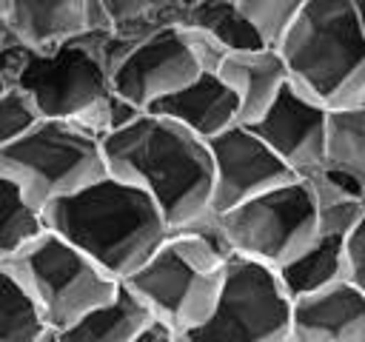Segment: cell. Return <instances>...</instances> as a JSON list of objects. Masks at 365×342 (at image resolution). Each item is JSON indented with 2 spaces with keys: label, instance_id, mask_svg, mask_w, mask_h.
I'll return each mask as SVG.
<instances>
[{
  "label": "cell",
  "instance_id": "cell-2",
  "mask_svg": "<svg viewBox=\"0 0 365 342\" xmlns=\"http://www.w3.org/2000/svg\"><path fill=\"white\" fill-rule=\"evenodd\" d=\"M43 222L117 282L134 276L171 234L154 200L111 174L43 208Z\"/></svg>",
  "mask_w": 365,
  "mask_h": 342
},
{
  "label": "cell",
  "instance_id": "cell-4",
  "mask_svg": "<svg viewBox=\"0 0 365 342\" xmlns=\"http://www.w3.org/2000/svg\"><path fill=\"white\" fill-rule=\"evenodd\" d=\"M288 80L328 111L365 100V26L356 0H305L277 48Z\"/></svg>",
  "mask_w": 365,
  "mask_h": 342
},
{
  "label": "cell",
  "instance_id": "cell-14",
  "mask_svg": "<svg viewBox=\"0 0 365 342\" xmlns=\"http://www.w3.org/2000/svg\"><path fill=\"white\" fill-rule=\"evenodd\" d=\"M148 114L177 123L202 142H211L228 128L240 125V103L217 71H202L191 86L165 97Z\"/></svg>",
  "mask_w": 365,
  "mask_h": 342
},
{
  "label": "cell",
  "instance_id": "cell-21",
  "mask_svg": "<svg viewBox=\"0 0 365 342\" xmlns=\"http://www.w3.org/2000/svg\"><path fill=\"white\" fill-rule=\"evenodd\" d=\"M325 168L365 188V105L331 111Z\"/></svg>",
  "mask_w": 365,
  "mask_h": 342
},
{
  "label": "cell",
  "instance_id": "cell-11",
  "mask_svg": "<svg viewBox=\"0 0 365 342\" xmlns=\"http://www.w3.org/2000/svg\"><path fill=\"white\" fill-rule=\"evenodd\" d=\"M214 162L211 214H228L242 202H251L274 188L299 180L251 125H234L208 142Z\"/></svg>",
  "mask_w": 365,
  "mask_h": 342
},
{
  "label": "cell",
  "instance_id": "cell-6",
  "mask_svg": "<svg viewBox=\"0 0 365 342\" xmlns=\"http://www.w3.org/2000/svg\"><path fill=\"white\" fill-rule=\"evenodd\" d=\"M0 171L43 211L108 177V162L103 137L94 131L77 123L40 120L26 137L0 151Z\"/></svg>",
  "mask_w": 365,
  "mask_h": 342
},
{
  "label": "cell",
  "instance_id": "cell-29",
  "mask_svg": "<svg viewBox=\"0 0 365 342\" xmlns=\"http://www.w3.org/2000/svg\"><path fill=\"white\" fill-rule=\"evenodd\" d=\"M362 105H365V100H362Z\"/></svg>",
  "mask_w": 365,
  "mask_h": 342
},
{
  "label": "cell",
  "instance_id": "cell-20",
  "mask_svg": "<svg viewBox=\"0 0 365 342\" xmlns=\"http://www.w3.org/2000/svg\"><path fill=\"white\" fill-rule=\"evenodd\" d=\"M314 197L319 237L345 239L365 219V188L348 177H339L328 168L305 180Z\"/></svg>",
  "mask_w": 365,
  "mask_h": 342
},
{
  "label": "cell",
  "instance_id": "cell-25",
  "mask_svg": "<svg viewBox=\"0 0 365 342\" xmlns=\"http://www.w3.org/2000/svg\"><path fill=\"white\" fill-rule=\"evenodd\" d=\"M43 117L20 88L0 91V151L26 137Z\"/></svg>",
  "mask_w": 365,
  "mask_h": 342
},
{
  "label": "cell",
  "instance_id": "cell-28",
  "mask_svg": "<svg viewBox=\"0 0 365 342\" xmlns=\"http://www.w3.org/2000/svg\"><path fill=\"white\" fill-rule=\"evenodd\" d=\"M356 11H359V17H362V26H365V0H356Z\"/></svg>",
  "mask_w": 365,
  "mask_h": 342
},
{
  "label": "cell",
  "instance_id": "cell-17",
  "mask_svg": "<svg viewBox=\"0 0 365 342\" xmlns=\"http://www.w3.org/2000/svg\"><path fill=\"white\" fill-rule=\"evenodd\" d=\"M182 28L200 34L208 40L217 51L222 54H237V51H257L265 48L259 37L254 34L251 23L240 11L237 0H200V3H185L182 9Z\"/></svg>",
  "mask_w": 365,
  "mask_h": 342
},
{
  "label": "cell",
  "instance_id": "cell-23",
  "mask_svg": "<svg viewBox=\"0 0 365 342\" xmlns=\"http://www.w3.org/2000/svg\"><path fill=\"white\" fill-rule=\"evenodd\" d=\"M48 325L26 285L0 265V342H40Z\"/></svg>",
  "mask_w": 365,
  "mask_h": 342
},
{
  "label": "cell",
  "instance_id": "cell-26",
  "mask_svg": "<svg viewBox=\"0 0 365 342\" xmlns=\"http://www.w3.org/2000/svg\"><path fill=\"white\" fill-rule=\"evenodd\" d=\"M345 262H348L345 282H351L365 296V219L345 237Z\"/></svg>",
  "mask_w": 365,
  "mask_h": 342
},
{
  "label": "cell",
  "instance_id": "cell-10",
  "mask_svg": "<svg viewBox=\"0 0 365 342\" xmlns=\"http://www.w3.org/2000/svg\"><path fill=\"white\" fill-rule=\"evenodd\" d=\"M200 74L202 66L185 31L180 26H168L131 46L114 63L111 88L117 97L148 114L157 103L191 86Z\"/></svg>",
  "mask_w": 365,
  "mask_h": 342
},
{
  "label": "cell",
  "instance_id": "cell-22",
  "mask_svg": "<svg viewBox=\"0 0 365 342\" xmlns=\"http://www.w3.org/2000/svg\"><path fill=\"white\" fill-rule=\"evenodd\" d=\"M43 234V211L34 208L20 185L0 171V265L11 262Z\"/></svg>",
  "mask_w": 365,
  "mask_h": 342
},
{
  "label": "cell",
  "instance_id": "cell-1",
  "mask_svg": "<svg viewBox=\"0 0 365 342\" xmlns=\"http://www.w3.org/2000/svg\"><path fill=\"white\" fill-rule=\"evenodd\" d=\"M108 174L145 191L171 231L200 225L211 214V148L177 123L143 114L103 140Z\"/></svg>",
  "mask_w": 365,
  "mask_h": 342
},
{
  "label": "cell",
  "instance_id": "cell-24",
  "mask_svg": "<svg viewBox=\"0 0 365 342\" xmlns=\"http://www.w3.org/2000/svg\"><path fill=\"white\" fill-rule=\"evenodd\" d=\"M240 11L251 23L254 34L265 48H279L288 37L291 26L297 23L305 0H237Z\"/></svg>",
  "mask_w": 365,
  "mask_h": 342
},
{
  "label": "cell",
  "instance_id": "cell-27",
  "mask_svg": "<svg viewBox=\"0 0 365 342\" xmlns=\"http://www.w3.org/2000/svg\"><path fill=\"white\" fill-rule=\"evenodd\" d=\"M134 342H180V336H177L171 328H165V325H160V322H151Z\"/></svg>",
  "mask_w": 365,
  "mask_h": 342
},
{
  "label": "cell",
  "instance_id": "cell-5",
  "mask_svg": "<svg viewBox=\"0 0 365 342\" xmlns=\"http://www.w3.org/2000/svg\"><path fill=\"white\" fill-rule=\"evenodd\" d=\"M43 120L77 123L97 137L111 131L114 88L108 71V31H94L54 51H31L17 86Z\"/></svg>",
  "mask_w": 365,
  "mask_h": 342
},
{
  "label": "cell",
  "instance_id": "cell-19",
  "mask_svg": "<svg viewBox=\"0 0 365 342\" xmlns=\"http://www.w3.org/2000/svg\"><path fill=\"white\" fill-rule=\"evenodd\" d=\"M348 276L345 262V239L339 237H319L302 256L288 262L282 271H277V279L282 291L291 296V302L322 294Z\"/></svg>",
  "mask_w": 365,
  "mask_h": 342
},
{
  "label": "cell",
  "instance_id": "cell-15",
  "mask_svg": "<svg viewBox=\"0 0 365 342\" xmlns=\"http://www.w3.org/2000/svg\"><path fill=\"white\" fill-rule=\"evenodd\" d=\"M291 342H365V296L339 282L294 302Z\"/></svg>",
  "mask_w": 365,
  "mask_h": 342
},
{
  "label": "cell",
  "instance_id": "cell-18",
  "mask_svg": "<svg viewBox=\"0 0 365 342\" xmlns=\"http://www.w3.org/2000/svg\"><path fill=\"white\" fill-rule=\"evenodd\" d=\"M151 322L154 316L148 314V308L125 285H120L111 302L86 314L80 322L63 331L60 339L63 342H134Z\"/></svg>",
  "mask_w": 365,
  "mask_h": 342
},
{
  "label": "cell",
  "instance_id": "cell-12",
  "mask_svg": "<svg viewBox=\"0 0 365 342\" xmlns=\"http://www.w3.org/2000/svg\"><path fill=\"white\" fill-rule=\"evenodd\" d=\"M328 117L331 111L325 105L288 83L251 128L299 180H308L325 168Z\"/></svg>",
  "mask_w": 365,
  "mask_h": 342
},
{
  "label": "cell",
  "instance_id": "cell-13",
  "mask_svg": "<svg viewBox=\"0 0 365 342\" xmlns=\"http://www.w3.org/2000/svg\"><path fill=\"white\" fill-rule=\"evenodd\" d=\"M0 20L23 48L46 54L94 31H111L103 0H11Z\"/></svg>",
  "mask_w": 365,
  "mask_h": 342
},
{
  "label": "cell",
  "instance_id": "cell-7",
  "mask_svg": "<svg viewBox=\"0 0 365 342\" xmlns=\"http://www.w3.org/2000/svg\"><path fill=\"white\" fill-rule=\"evenodd\" d=\"M6 268L26 285L48 331H68L94 308L114 299L123 282L108 276L83 251L46 231Z\"/></svg>",
  "mask_w": 365,
  "mask_h": 342
},
{
  "label": "cell",
  "instance_id": "cell-9",
  "mask_svg": "<svg viewBox=\"0 0 365 342\" xmlns=\"http://www.w3.org/2000/svg\"><path fill=\"white\" fill-rule=\"evenodd\" d=\"M294 302L274 271L231 256L214 314L180 342H291Z\"/></svg>",
  "mask_w": 365,
  "mask_h": 342
},
{
  "label": "cell",
  "instance_id": "cell-16",
  "mask_svg": "<svg viewBox=\"0 0 365 342\" xmlns=\"http://www.w3.org/2000/svg\"><path fill=\"white\" fill-rule=\"evenodd\" d=\"M217 74L240 103V125H254L291 83L288 68L274 48L225 54Z\"/></svg>",
  "mask_w": 365,
  "mask_h": 342
},
{
  "label": "cell",
  "instance_id": "cell-8",
  "mask_svg": "<svg viewBox=\"0 0 365 342\" xmlns=\"http://www.w3.org/2000/svg\"><path fill=\"white\" fill-rule=\"evenodd\" d=\"M231 256L268 271H282L319 239L314 197L305 180H294L217 217Z\"/></svg>",
  "mask_w": 365,
  "mask_h": 342
},
{
  "label": "cell",
  "instance_id": "cell-3",
  "mask_svg": "<svg viewBox=\"0 0 365 342\" xmlns=\"http://www.w3.org/2000/svg\"><path fill=\"white\" fill-rule=\"evenodd\" d=\"M231 251L220 234L217 217L200 225L171 231L157 254L123 285L148 308L154 322L177 336L200 328L217 308Z\"/></svg>",
  "mask_w": 365,
  "mask_h": 342
}]
</instances>
